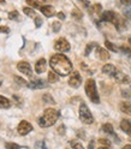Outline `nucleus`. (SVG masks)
I'll list each match as a JSON object with an SVG mask.
<instances>
[{"label": "nucleus", "instance_id": "f257e3e1", "mask_svg": "<svg viewBox=\"0 0 131 149\" xmlns=\"http://www.w3.org/2000/svg\"><path fill=\"white\" fill-rule=\"evenodd\" d=\"M49 65L52 70L55 73H58L59 76H68L72 71V64L70 59L61 53L52 55L49 59Z\"/></svg>", "mask_w": 131, "mask_h": 149}, {"label": "nucleus", "instance_id": "f03ea898", "mask_svg": "<svg viewBox=\"0 0 131 149\" xmlns=\"http://www.w3.org/2000/svg\"><path fill=\"white\" fill-rule=\"evenodd\" d=\"M59 117H60L59 111L54 109V108H47V109H45L43 114L39 118L37 123H39V125L41 127H49L57 123Z\"/></svg>", "mask_w": 131, "mask_h": 149}, {"label": "nucleus", "instance_id": "7ed1b4c3", "mask_svg": "<svg viewBox=\"0 0 131 149\" xmlns=\"http://www.w3.org/2000/svg\"><path fill=\"white\" fill-rule=\"evenodd\" d=\"M86 94L90 99V101H93L94 104H99L100 102V97H99V94H98L96 84H95L94 79L90 78L86 82Z\"/></svg>", "mask_w": 131, "mask_h": 149}, {"label": "nucleus", "instance_id": "20e7f679", "mask_svg": "<svg viewBox=\"0 0 131 149\" xmlns=\"http://www.w3.org/2000/svg\"><path fill=\"white\" fill-rule=\"evenodd\" d=\"M79 119L83 124H87V125H90L94 122V117L90 113V111L86 104H81L79 106Z\"/></svg>", "mask_w": 131, "mask_h": 149}, {"label": "nucleus", "instance_id": "39448f33", "mask_svg": "<svg viewBox=\"0 0 131 149\" xmlns=\"http://www.w3.org/2000/svg\"><path fill=\"white\" fill-rule=\"evenodd\" d=\"M54 49L58 51V52H68L70 51V43L66 41V39H64V37H60L55 41L54 43Z\"/></svg>", "mask_w": 131, "mask_h": 149}, {"label": "nucleus", "instance_id": "423d86ee", "mask_svg": "<svg viewBox=\"0 0 131 149\" xmlns=\"http://www.w3.org/2000/svg\"><path fill=\"white\" fill-rule=\"evenodd\" d=\"M82 83V77L78 71H73L71 72V76L69 78V86L72 88H78Z\"/></svg>", "mask_w": 131, "mask_h": 149}, {"label": "nucleus", "instance_id": "0eeeda50", "mask_svg": "<svg viewBox=\"0 0 131 149\" xmlns=\"http://www.w3.org/2000/svg\"><path fill=\"white\" fill-rule=\"evenodd\" d=\"M30 131H33V125L29 122H26V120H22V122L18 124V134H20L21 136H25Z\"/></svg>", "mask_w": 131, "mask_h": 149}, {"label": "nucleus", "instance_id": "6e6552de", "mask_svg": "<svg viewBox=\"0 0 131 149\" xmlns=\"http://www.w3.org/2000/svg\"><path fill=\"white\" fill-rule=\"evenodd\" d=\"M17 69L20 72H22L23 74H25V76H31L33 74V71H31V66H30V64L29 63H26V61H20L17 64Z\"/></svg>", "mask_w": 131, "mask_h": 149}, {"label": "nucleus", "instance_id": "1a4fd4ad", "mask_svg": "<svg viewBox=\"0 0 131 149\" xmlns=\"http://www.w3.org/2000/svg\"><path fill=\"white\" fill-rule=\"evenodd\" d=\"M117 19V15L113 11H105L101 15V21L102 22H111L114 23V21Z\"/></svg>", "mask_w": 131, "mask_h": 149}, {"label": "nucleus", "instance_id": "9d476101", "mask_svg": "<svg viewBox=\"0 0 131 149\" xmlns=\"http://www.w3.org/2000/svg\"><path fill=\"white\" fill-rule=\"evenodd\" d=\"M28 87L31 89H42L47 87V83H46L43 79H35L30 83H28Z\"/></svg>", "mask_w": 131, "mask_h": 149}, {"label": "nucleus", "instance_id": "9b49d317", "mask_svg": "<svg viewBox=\"0 0 131 149\" xmlns=\"http://www.w3.org/2000/svg\"><path fill=\"white\" fill-rule=\"evenodd\" d=\"M114 79L118 82V83H123V84H128V83H130V78L129 76H126L125 73L120 72V71H117V73L114 74Z\"/></svg>", "mask_w": 131, "mask_h": 149}, {"label": "nucleus", "instance_id": "f8f14e48", "mask_svg": "<svg viewBox=\"0 0 131 149\" xmlns=\"http://www.w3.org/2000/svg\"><path fill=\"white\" fill-rule=\"evenodd\" d=\"M46 66H47V63H46V59L41 58V59L37 60V61H36V64H35V71H36L37 73H42V72H45V71H46Z\"/></svg>", "mask_w": 131, "mask_h": 149}, {"label": "nucleus", "instance_id": "ddd939ff", "mask_svg": "<svg viewBox=\"0 0 131 149\" xmlns=\"http://www.w3.org/2000/svg\"><path fill=\"white\" fill-rule=\"evenodd\" d=\"M117 71L118 70L116 69V66L112 64H106V65H104V68H102V72L105 74H108V76H114Z\"/></svg>", "mask_w": 131, "mask_h": 149}, {"label": "nucleus", "instance_id": "4468645a", "mask_svg": "<svg viewBox=\"0 0 131 149\" xmlns=\"http://www.w3.org/2000/svg\"><path fill=\"white\" fill-rule=\"evenodd\" d=\"M120 129L123 130L125 134L131 135V120L123 119V120H121V123H120Z\"/></svg>", "mask_w": 131, "mask_h": 149}, {"label": "nucleus", "instance_id": "2eb2a0df", "mask_svg": "<svg viewBox=\"0 0 131 149\" xmlns=\"http://www.w3.org/2000/svg\"><path fill=\"white\" fill-rule=\"evenodd\" d=\"M96 53H98V55H99V58L101 59V60H104V61H106V60H108L109 59V53L106 51V49H104V48H101V47H96Z\"/></svg>", "mask_w": 131, "mask_h": 149}, {"label": "nucleus", "instance_id": "dca6fc26", "mask_svg": "<svg viewBox=\"0 0 131 149\" xmlns=\"http://www.w3.org/2000/svg\"><path fill=\"white\" fill-rule=\"evenodd\" d=\"M41 12H42L46 17H52V16L55 15L54 7H53V6H49V5H47V6H42V7H41Z\"/></svg>", "mask_w": 131, "mask_h": 149}, {"label": "nucleus", "instance_id": "f3484780", "mask_svg": "<svg viewBox=\"0 0 131 149\" xmlns=\"http://www.w3.org/2000/svg\"><path fill=\"white\" fill-rule=\"evenodd\" d=\"M119 107H120V111H121V112H124V113L131 116V102H129V101H123V102L120 104Z\"/></svg>", "mask_w": 131, "mask_h": 149}, {"label": "nucleus", "instance_id": "a211bd4d", "mask_svg": "<svg viewBox=\"0 0 131 149\" xmlns=\"http://www.w3.org/2000/svg\"><path fill=\"white\" fill-rule=\"evenodd\" d=\"M11 106V101L5 96L0 95V108H8Z\"/></svg>", "mask_w": 131, "mask_h": 149}, {"label": "nucleus", "instance_id": "6ab92c4d", "mask_svg": "<svg viewBox=\"0 0 131 149\" xmlns=\"http://www.w3.org/2000/svg\"><path fill=\"white\" fill-rule=\"evenodd\" d=\"M101 130H102V131H104V132H106V134H109V135H113V136H116V135H114V131H113V126H112L109 123H106V124L102 125Z\"/></svg>", "mask_w": 131, "mask_h": 149}, {"label": "nucleus", "instance_id": "aec40b11", "mask_svg": "<svg viewBox=\"0 0 131 149\" xmlns=\"http://www.w3.org/2000/svg\"><path fill=\"white\" fill-rule=\"evenodd\" d=\"M101 5L100 4H94V5H91L90 7H89V12L91 13V15H98V13H100V11H101Z\"/></svg>", "mask_w": 131, "mask_h": 149}, {"label": "nucleus", "instance_id": "412c9836", "mask_svg": "<svg viewBox=\"0 0 131 149\" xmlns=\"http://www.w3.org/2000/svg\"><path fill=\"white\" fill-rule=\"evenodd\" d=\"M58 81H59V74L58 73H55L54 71L48 72V82L49 83H55Z\"/></svg>", "mask_w": 131, "mask_h": 149}, {"label": "nucleus", "instance_id": "4be33fe9", "mask_svg": "<svg viewBox=\"0 0 131 149\" xmlns=\"http://www.w3.org/2000/svg\"><path fill=\"white\" fill-rule=\"evenodd\" d=\"M28 5H30V7H34V8H40L41 10V3L37 1V0H25Z\"/></svg>", "mask_w": 131, "mask_h": 149}, {"label": "nucleus", "instance_id": "5701e85b", "mask_svg": "<svg viewBox=\"0 0 131 149\" xmlns=\"http://www.w3.org/2000/svg\"><path fill=\"white\" fill-rule=\"evenodd\" d=\"M42 100L46 102V104H52V105H54V104H55L54 99H53V97H52V95H49V94H45V95L42 96Z\"/></svg>", "mask_w": 131, "mask_h": 149}, {"label": "nucleus", "instance_id": "b1692460", "mask_svg": "<svg viewBox=\"0 0 131 149\" xmlns=\"http://www.w3.org/2000/svg\"><path fill=\"white\" fill-rule=\"evenodd\" d=\"M105 46H106L107 49H109V51H112V52H118V51H119V48L116 47V46L112 43V42H109V41H106V42H105Z\"/></svg>", "mask_w": 131, "mask_h": 149}, {"label": "nucleus", "instance_id": "393cba45", "mask_svg": "<svg viewBox=\"0 0 131 149\" xmlns=\"http://www.w3.org/2000/svg\"><path fill=\"white\" fill-rule=\"evenodd\" d=\"M70 144H71V148L72 149H84V147L78 141H76V139H72V141L70 142Z\"/></svg>", "mask_w": 131, "mask_h": 149}, {"label": "nucleus", "instance_id": "a878e982", "mask_svg": "<svg viewBox=\"0 0 131 149\" xmlns=\"http://www.w3.org/2000/svg\"><path fill=\"white\" fill-rule=\"evenodd\" d=\"M72 17L75 18V19H81V18L83 17L82 12L78 10V8H75V10L72 11Z\"/></svg>", "mask_w": 131, "mask_h": 149}, {"label": "nucleus", "instance_id": "bb28decb", "mask_svg": "<svg viewBox=\"0 0 131 149\" xmlns=\"http://www.w3.org/2000/svg\"><path fill=\"white\" fill-rule=\"evenodd\" d=\"M23 12H24L26 16H29V17H34V16H35V11L33 10V8H30V7H24V8H23Z\"/></svg>", "mask_w": 131, "mask_h": 149}, {"label": "nucleus", "instance_id": "cd10ccee", "mask_svg": "<svg viewBox=\"0 0 131 149\" xmlns=\"http://www.w3.org/2000/svg\"><path fill=\"white\" fill-rule=\"evenodd\" d=\"M5 148H6V149H21L20 146L16 144V143H12V142H7V143L5 144Z\"/></svg>", "mask_w": 131, "mask_h": 149}, {"label": "nucleus", "instance_id": "c85d7f7f", "mask_svg": "<svg viewBox=\"0 0 131 149\" xmlns=\"http://www.w3.org/2000/svg\"><path fill=\"white\" fill-rule=\"evenodd\" d=\"M93 47H98L95 42H91V43H89V45L87 46V48H86V52H84V54H86V55H89V53L91 52Z\"/></svg>", "mask_w": 131, "mask_h": 149}, {"label": "nucleus", "instance_id": "c756f323", "mask_svg": "<svg viewBox=\"0 0 131 149\" xmlns=\"http://www.w3.org/2000/svg\"><path fill=\"white\" fill-rule=\"evenodd\" d=\"M15 81L17 82V84H21V86H26V87H28V83H26V81H24V79H23V78H21V77L15 76Z\"/></svg>", "mask_w": 131, "mask_h": 149}, {"label": "nucleus", "instance_id": "7c9ffc66", "mask_svg": "<svg viewBox=\"0 0 131 149\" xmlns=\"http://www.w3.org/2000/svg\"><path fill=\"white\" fill-rule=\"evenodd\" d=\"M52 26H53V31L58 33L60 30V28H61V24L59 22H54V23H52Z\"/></svg>", "mask_w": 131, "mask_h": 149}, {"label": "nucleus", "instance_id": "2f4dec72", "mask_svg": "<svg viewBox=\"0 0 131 149\" xmlns=\"http://www.w3.org/2000/svg\"><path fill=\"white\" fill-rule=\"evenodd\" d=\"M99 142H100L102 146H107V147L111 146V141H109V139H106V138H100Z\"/></svg>", "mask_w": 131, "mask_h": 149}, {"label": "nucleus", "instance_id": "473e14b6", "mask_svg": "<svg viewBox=\"0 0 131 149\" xmlns=\"http://www.w3.org/2000/svg\"><path fill=\"white\" fill-rule=\"evenodd\" d=\"M8 18L10 19H17L18 18V11H11L8 13Z\"/></svg>", "mask_w": 131, "mask_h": 149}, {"label": "nucleus", "instance_id": "72a5a7b5", "mask_svg": "<svg viewBox=\"0 0 131 149\" xmlns=\"http://www.w3.org/2000/svg\"><path fill=\"white\" fill-rule=\"evenodd\" d=\"M42 25V19L40 17H35V26L36 28H40Z\"/></svg>", "mask_w": 131, "mask_h": 149}, {"label": "nucleus", "instance_id": "f704fd0d", "mask_svg": "<svg viewBox=\"0 0 131 149\" xmlns=\"http://www.w3.org/2000/svg\"><path fill=\"white\" fill-rule=\"evenodd\" d=\"M78 1L83 5V7H86V8H89L90 7V3L88 1V0H78Z\"/></svg>", "mask_w": 131, "mask_h": 149}, {"label": "nucleus", "instance_id": "c9c22d12", "mask_svg": "<svg viewBox=\"0 0 131 149\" xmlns=\"http://www.w3.org/2000/svg\"><path fill=\"white\" fill-rule=\"evenodd\" d=\"M121 95L124 97H131V90H121Z\"/></svg>", "mask_w": 131, "mask_h": 149}, {"label": "nucleus", "instance_id": "e433bc0d", "mask_svg": "<svg viewBox=\"0 0 131 149\" xmlns=\"http://www.w3.org/2000/svg\"><path fill=\"white\" fill-rule=\"evenodd\" d=\"M8 31H10V29H8L7 26H0V34H1V33H5V34H7Z\"/></svg>", "mask_w": 131, "mask_h": 149}, {"label": "nucleus", "instance_id": "4c0bfd02", "mask_svg": "<svg viewBox=\"0 0 131 149\" xmlns=\"http://www.w3.org/2000/svg\"><path fill=\"white\" fill-rule=\"evenodd\" d=\"M120 3L123 5H126V6H130L131 5V0H120Z\"/></svg>", "mask_w": 131, "mask_h": 149}, {"label": "nucleus", "instance_id": "58836bf2", "mask_svg": "<svg viewBox=\"0 0 131 149\" xmlns=\"http://www.w3.org/2000/svg\"><path fill=\"white\" fill-rule=\"evenodd\" d=\"M57 16H58L59 19H65V15H64V12H58Z\"/></svg>", "mask_w": 131, "mask_h": 149}, {"label": "nucleus", "instance_id": "ea45409f", "mask_svg": "<svg viewBox=\"0 0 131 149\" xmlns=\"http://www.w3.org/2000/svg\"><path fill=\"white\" fill-rule=\"evenodd\" d=\"M58 132L61 134V135H64V132H65V131H64V125H61V126L58 129Z\"/></svg>", "mask_w": 131, "mask_h": 149}, {"label": "nucleus", "instance_id": "a19ab883", "mask_svg": "<svg viewBox=\"0 0 131 149\" xmlns=\"http://www.w3.org/2000/svg\"><path fill=\"white\" fill-rule=\"evenodd\" d=\"M125 16H126V17H129L130 19H131V10H128V11H125Z\"/></svg>", "mask_w": 131, "mask_h": 149}, {"label": "nucleus", "instance_id": "79ce46f5", "mask_svg": "<svg viewBox=\"0 0 131 149\" xmlns=\"http://www.w3.org/2000/svg\"><path fill=\"white\" fill-rule=\"evenodd\" d=\"M93 148H94V141H91L89 143V149H93Z\"/></svg>", "mask_w": 131, "mask_h": 149}, {"label": "nucleus", "instance_id": "37998d69", "mask_svg": "<svg viewBox=\"0 0 131 149\" xmlns=\"http://www.w3.org/2000/svg\"><path fill=\"white\" fill-rule=\"evenodd\" d=\"M123 149H131V144H126L125 147H123Z\"/></svg>", "mask_w": 131, "mask_h": 149}, {"label": "nucleus", "instance_id": "c03bdc74", "mask_svg": "<svg viewBox=\"0 0 131 149\" xmlns=\"http://www.w3.org/2000/svg\"><path fill=\"white\" fill-rule=\"evenodd\" d=\"M41 1H43V3H51V1H53V0H41Z\"/></svg>", "mask_w": 131, "mask_h": 149}, {"label": "nucleus", "instance_id": "a18cd8bd", "mask_svg": "<svg viewBox=\"0 0 131 149\" xmlns=\"http://www.w3.org/2000/svg\"><path fill=\"white\" fill-rule=\"evenodd\" d=\"M0 5H5V0H0Z\"/></svg>", "mask_w": 131, "mask_h": 149}, {"label": "nucleus", "instance_id": "49530a36", "mask_svg": "<svg viewBox=\"0 0 131 149\" xmlns=\"http://www.w3.org/2000/svg\"><path fill=\"white\" fill-rule=\"evenodd\" d=\"M99 149H109V148H107V147H100Z\"/></svg>", "mask_w": 131, "mask_h": 149}, {"label": "nucleus", "instance_id": "de8ad7c7", "mask_svg": "<svg viewBox=\"0 0 131 149\" xmlns=\"http://www.w3.org/2000/svg\"><path fill=\"white\" fill-rule=\"evenodd\" d=\"M129 43L131 45V37H130V39H129Z\"/></svg>", "mask_w": 131, "mask_h": 149}, {"label": "nucleus", "instance_id": "09e8293b", "mask_svg": "<svg viewBox=\"0 0 131 149\" xmlns=\"http://www.w3.org/2000/svg\"><path fill=\"white\" fill-rule=\"evenodd\" d=\"M0 86H1V81H0Z\"/></svg>", "mask_w": 131, "mask_h": 149}, {"label": "nucleus", "instance_id": "8fccbe9b", "mask_svg": "<svg viewBox=\"0 0 131 149\" xmlns=\"http://www.w3.org/2000/svg\"><path fill=\"white\" fill-rule=\"evenodd\" d=\"M130 57H131V53H130Z\"/></svg>", "mask_w": 131, "mask_h": 149}]
</instances>
